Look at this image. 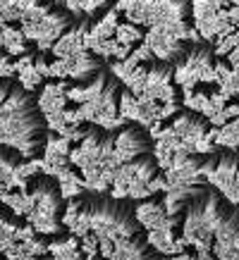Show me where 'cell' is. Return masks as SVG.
I'll use <instances>...</instances> for the list:
<instances>
[{
	"mask_svg": "<svg viewBox=\"0 0 239 260\" xmlns=\"http://www.w3.org/2000/svg\"><path fill=\"white\" fill-rule=\"evenodd\" d=\"M63 224L77 237H91L96 251L108 260H160L158 248L136 217V201L132 198L81 191L70 198Z\"/></svg>",
	"mask_w": 239,
	"mask_h": 260,
	"instance_id": "6da1fadb",
	"label": "cell"
},
{
	"mask_svg": "<svg viewBox=\"0 0 239 260\" xmlns=\"http://www.w3.org/2000/svg\"><path fill=\"white\" fill-rule=\"evenodd\" d=\"M180 229L206 260H239V205L211 184H196Z\"/></svg>",
	"mask_w": 239,
	"mask_h": 260,
	"instance_id": "7a4b0ae2",
	"label": "cell"
},
{
	"mask_svg": "<svg viewBox=\"0 0 239 260\" xmlns=\"http://www.w3.org/2000/svg\"><path fill=\"white\" fill-rule=\"evenodd\" d=\"M46 117L32 91L22 88V84H12L8 98L0 105V146L32 160L46 148Z\"/></svg>",
	"mask_w": 239,
	"mask_h": 260,
	"instance_id": "3957f363",
	"label": "cell"
},
{
	"mask_svg": "<svg viewBox=\"0 0 239 260\" xmlns=\"http://www.w3.org/2000/svg\"><path fill=\"white\" fill-rule=\"evenodd\" d=\"M26 196H29V210H26V220L39 234H57L60 232V208H63V193L60 186H53L50 174H43L34 186H26Z\"/></svg>",
	"mask_w": 239,
	"mask_h": 260,
	"instance_id": "277c9868",
	"label": "cell"
},
{
	"mask_svg": "<svg viewBox=\"0 0 239 260\" xmlns=\"http://www.w3.org/2000/svg\"><path fill=\"white\" fill-rule=\"evenodd\" d=\"M74 17L67 10H46V15L36 19L32 24H22V34L24 39L34 41L39 50H50L57 43V39L67 31V26L72 24Z\"/></svg>",
	"mask_w": 239,
	"mask_h": 260,
	"instance_id": "5b68a950",
	"label": "cell"
},
{
	"mask_svg": "<svg viewBox=\"0 0 239 260\" xmlns=\"http://www.w3.org/2000/svg\"><path fill=\"white\" fill-rule=\"evenodd\" d=\"M103 64L98 57H94L86 50H79V53H72L70 57H63V60H55L53 64H48L46 77H60V79H74L79 81L81 86H86L101 74Z\"/></svg>",
	"mask_w": 239,
	"mask_h": 260,
	"instance_id": "8992f818",
	"label": "cell"
},
{
	"mask_svg": "<svg viewBox=\"0 0 239 260\" xmlns=\"http://www.w3.org/2000/svg\"><path fill=\"white\" fill-rule=\"evenodd\" d=\"M65 91V84H48L46 88H43V93L39 95V110L43 112V117H48V115H55V112H63V103L67 95H63Z\"/></svg>",
	"mask_w": 239,
	"mask_h": 260,
	"instance_id": "52a82bcc",
	"label": "cell"
},
{
	"mask_svg": "<svg viewBox=\"0 0 239 260\" xmlns=\"http://www.w3.org/2000/svg\"><path fill=\"white\" fill-rule=\"evenodd\" d=\"M15 72H19V84H22V88H26V91H34V88L39 86L41 74L36 72V67H34L32 55L19 57V62L15 64Z\"/></svg>",
	"mask_w": 239,
	"mask_h": 260,
	"instance_id": "ba28073f",
	"label": "cell"
},
{
	"mask_svg": "<svg viewBox=\"0 0 239 260\" xmlns=\"http://www.w3.org/2000/svg\"><path fill=\"white\" fill-rule=\"evenodd\" d=\"M29 3L32 0H0V17L5 22H19Z\"/></svg>",
	"mask_w": 239,
	"mask_h": 260,
	"instance_id": "9c48e42d",
	"label": "cell"
},
{
	"mask_svg": "<svg viewBox=\"0 0 239 260\" xmlns=\"http://www.w3.org/2000/svg\"><path fill=\"white\" fill-rule=\"evenodd\" d=\"M48 251L55 255V260H79V251H77V241L74 239L48 244Z\"/></svg>",
	"mask_w": 239,
	"mask_h": 260,
	"instance_id": "30bf717a",
	"label": "cell"
},
{
	"mask_svg": "<svg viewBox=\"0 0 239 260\" xmlns=\"http://www.w3.org/2000/svg\"><path fill=\"white\" fill-rule=\"evenodd\" d=\"M15 74V64L10 62L8 55H0V79H10Z\"/></svg>",
	"mask_w": 239,
	"mask_h": 260,
	"instance_id": "8fae6325",
	"label": "cell"
},
{
	"mask_svg": "<svg viewBox=\"0 0 239 260\" xmlns=\"http://www.w3.org/2000/svg\"><path fill=\"white\" fill-rule=\"evenodd\" d=\"M10 88H12V84H10L8 79H3V81H0V105H3V101H5V98H8Z\"/></svg>",
	"mask_w": 239,
	"mask_h": 260,
	"instance_id": "7c38bea8",
	"label": "cell"
}]
</instances>
